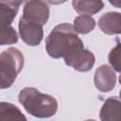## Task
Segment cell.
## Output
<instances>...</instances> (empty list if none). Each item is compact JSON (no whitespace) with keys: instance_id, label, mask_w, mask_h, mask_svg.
I'll return each instance as SVG.
<instances>
[{"instance_id":"4","label":"cell","mask_w":121,"mask_h":121,"mask_svg":"<svg viewBox=\"0 0 121 121\" xmlns=\"http://www.w3.org/2000/svg\"><path fill=\"white\" fill-rule=\"evenodd\" d=\"M63 59L67 65L79 72L90 71L93 68L95 60L94 54L84 47L75 50Z\"/></svg>"},{"instance_id":"12","label":"cell","mask_w":121,"mask_h":121,"mask_svg":"<svg viewBox=\"0 0 121 121\" xmlns=\"http://www.w3.org/2000/svg\"><path fill=\"white\" fill-rule=\"evenodd\" d=\"M0 121H27L18 107L9 102L0 103Z\"/></svg>"},{"instance_id":"13","label":"cell","mask_w":121,"mask_h":121,"mask_svg":"<svg viewBox=\"0 0 121 121\" xmlns=\"http://www.w3.org/2000/svg\"><path fill=\"white\" fill-rule=\"evenodd\" d=\"M95 19L89 15H79L74 20V28L77 33L87 34L95 28Z\"/></svg>"},{"instance_id":"15","label":"cell","mask_w":121,"mask_h":121,"mask_svg":"<svg viewBox=\"0 0 121 121\" xmlns=\"http://www.w3.org/2000/svg\"><path fill=\"white\" fill-rule=\"evenodd\" d=\"M108 60L110 64L115 71L121 72V43L116 44L110 51Z\"/></svg>"},{"instance_id":"6","label":"cell","mask_w":121,"mask_h":121,"mask_svg":"<svg viewBox=\"0 0 121 121\" xmlns=\"http://www.w3.org/2000/svg\"><path fill=\"white\" fill-rule=\"evenodd\" d=\"M22 17L43 26L46 24L49 17V8L43 1H27L24 6Z\"/></svg>"},{"instance_id":"5","label":"cell","mask_w":121,"mask_h":121,"mask_svg":"<svg viewBox=\"0 0 121 121\" xmlns=\"http://www.w3.org/2000/svg\"><path fill=\"white\" fill-rule=\"evenodd\" d=\"M19 33L22 40L30 46L40 44L43 38V26L23 17L19 21Z\"/></svg>"},{"instance_id":"10","label":"cell","mask_w":121,"mask_h":121,"mask_svg":"<svg viewBox=\"0 0 121 121\" xmlns=\"http://www.w3.org/2000/svg\"><path fill=\"white\" fill-rule=\"evenodd\" d=\"M21 1H1L0 2V23L1 28L11 26L20 5Z\"/></svg>"},{"instance_id":"3","label":"cell","mask_w":121,"mask_h":121,"mask_svg":"<svg viewBox=\"0 0 121 121\" xmlns=\"http://www.w3.org/2000/svg\"><path fill=\"white\" fill-rule=\"evenodd\" d=\"M24 67V56L14 47H9L0 55V87L9 88Z\"/></svg>"},{"instance_id":"9","label":"cell","mask_w":121,"mask_h":121,"mask_svg":"<svg viewBox=\"0 0 121 121\" xmlns=\"http://www.w3.org/2000/svg\"><path fill=\"white\" fill-rule=\"evenodd\" d=\"M99 116L101 121H121V100L115 96L106 99Z\"/></svg>"},{"instance_id":"19","label":"cell","mask_w":121,"mask_h":121,"mask_svg":"<svg viewBox=\"0 0 121 121\" xmlns=\"http://www.w3.org/2000/svg\"><path fill=\"white\" fill-rule=\"evenodd\" d=\"M119 95H120V98H121V90H120V92H119Z\"/></svg>"},{"instance_id":"2","label":"cell","mask_w":121,"mask_h":121,"mask_svg":"<svg viewBox=\"0 0 121 121\" xmlns=\"http://www.w3.org/2000/svg\"><path fill=\"white\" fill-rule=\"evenodd\" d=\"M18 98L25 110L38 118L51 117L58 110V102L54 96L43 94L33 87L22 89Z\"/></svg>"},{"instance_id":"16","label":"cell","mask_w":121,"mask_h":121,"mask_svg":"<svg viewBox=\"0 0 121 121\" xmlns=\"http://www.w3.org/2000/svg\"><path fill=\"white\" fill-rule=\"evenodd\" d=\"M110 3H111L112 5H113V6L117 7V8H121V1H119V0H115V1H110Z\"/></svg>"},{"instance_id":"11","label":"cell","mask_w":121,"mask_h":121,"mask_svg":"<svg viewBox=\"0 0 121 121\" xmlns=\"http://www.w3.org/2000/svg\"><path fill=\"white\" fill-rule=\"evenodd\" d=\"M72 5L77 12L89 16L97 13L104 7V3L99 0H74Z\"/></svg>"},{"instance_id":"17","label":"cell","mask_w":121,"mask_h":121,"mask_svg":"<svg viewBox=\"0 0 121 121\" xmlns=\"http://www.w3.org/2000/svg\"><path fill=\"white\" fill-rule=\"evenodd\" d=\"M119 82H120V84H121V74H120V76H119Z\"/></svg>"},{"instance_id":"14","label":"cell","mask_w":121,"mask_h":121,"mask_svg":"<svg viewBox=\"0 0 121 121\" xmlns=\"http://www.w3.org/2000/svg\"><path fill=\"white\" fill-rule=\"evenodd\" d=\"M18 41V35L15 29L10 26L5 28H1L0 34V44H13L16 43Z\"/></svg>"},{"instance_id":"8","label":"cell","mask_w":121,"mask_h":121,"mask_svg":"<svg viewBox=\"0 0 121 121\" xmlns=\"http://www.w3.org/2000/svg\"><path fill=\"white\" fill-rule=\"evenodd\" d=\"M98 26L105 34H121V13L110 11L103 14L98 20Z\"/></svg>"},{"instance_id":"18","label":"cell","mask_w":121,"mask_h":121,"mask_svg":"<svg viewBox=\"0 0 121 121\" xmlns=\"http://www.w3.org/2000/svg\"><path fill=\"white\" fill-rule=\"evenodd\" d=\"M86 121H95V120H94V119H88V120H86Z\"/></svg>"},{"instance_id":"7","label":"cell","mask_w":121,"mask_h":121,"mask_svg":"<svg viewBox=\"0 0 121 121\" xmlns=\"http://www.w3.org/2000/svg\"><path fill=\"white\" fill-rule=\"evenodd\" d=\"M94 82L96 89L100 92L107 93L112 91L116 82V76L113 69L106 64L99 66L95 73Z\"/></svg>"},{"instance_id":"1","label":"cell","mask_w":121,"mask_h":121,"mask_svg":"<svg viewBox=\"0 0 121 121\" xmlns=\"http://www.w3.org/2000/svg\"><path fill=\"white\" fill-rule=\"evenodd\" d=\"M82 47H84L83 43L78 36L74 26L67 23L56 26L45 40L46 52L54 59L65 58Z\"/></svg>"}]
</instances>
